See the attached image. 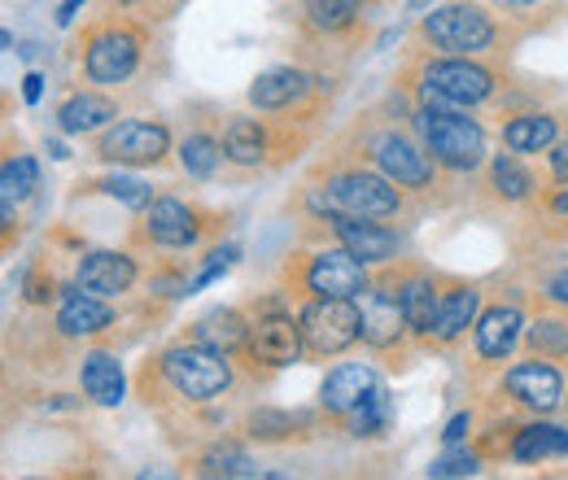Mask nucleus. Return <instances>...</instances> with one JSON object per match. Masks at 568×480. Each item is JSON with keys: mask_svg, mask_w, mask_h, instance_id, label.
<instances>
[{"mask_svg": "<svg viewBox=\"0 0 568 480\" xmlns=\"http://www.w3.org/2000/svg\"><path fill=\"white\" fill-rule=\"evenodd\" d=\"M0 49H9V31H0Z\"/></svg>", "mask_w": 568, "mask_h": 480, "instance_id": "obj_48", "label": "nucleus"}, {"mask_svg": "<svg viewBox=\"0 0 568 480\" xmlns=\"http://www.w3.org/2000/svg\"><path fill=\"white\" fill-rule=\"evenodd\" d=\"M425 40L442 53H481L495 44V22L477 4H442L425 18Z\"/></svg>", "mask_w": 568, "mask_h": 480, "instance_id": "obj_4", "label": "nucleus"}, {"mask_svg": "<svg viewBox=\"0 0 568 480\" xmlns=\"http://www.w3.org/2000/svg\"><path fill=\"white\" fill-rule=\"evenodd\" d=\"M529 345L538 354H547V358H560V354H568V328L560 319H538L529 328Z\"/></svg>", "mask_w": 568, "mask_h": 480, "instance_id": "obj_35", "label": "nucleus"}, {"mask_svg": "<svg viewBox=\"0 0 568 480\" xmlns=\"http://www.w3.org/2000/svg\"><path fill=\"white\" fill-rule=\"evenodd\" d=\"M123 4H132V0H123Z\"/></svg>", "mask_w": 568, "mask_h": 480, "instance_id": "obj_49", "label": "nucleus"}, {"mask_svg": "<svg viewBox=\"0 0 568 480\" xmlns=\"http://www.w3.org/2000/svg\"><path fill=\"white\" fill-rule=\"evenodd\" d=\"M297 328H302L306 349H315V354L328 358V354L351 349L363 337V315H358L355 297H315L302 310Z\"/></svg>", "mask_w": 568, "mask_h": 480, "instance_id": "obj_3", "label": "nucleus"}, {"mask_svg": "<svg viewBox=\"0 0 568 480\" xmlns=\"http://www.w3.org/2000/svg\"><path fill=\"white\" fill-rule=\"evenodd\" d=\"M114 324V310L97 297V293H83V284L79 288H67V302H62V310H58V328L67 333V337H92V333H101V328H110Z\"/></svg>", "mask_w": 568, "mask_h": 480, "instance_id": "obj_17", "label": "nucleus"}, {"mask_svg": "<svg viewBox=\"0 0 568 480\" xmlns=\"http://www.w3.org/2000/svg\"><path fill=\"white\" fill-rule=\"evenodd\" d=\"M477 306H481V293H477V288H455V293H446V297H442V310H437L433 333H437L442 341H455L464 328H473Z\"/></svg>", "mask_w": 568, "mask_h": 480, "instance_id": "obj_22", "label": "nucleus"}, {"mask_svg": "<svg viewBox=\"0 0 568 480\" xmlns=\"http://www.w3.org/2000/svg\"><path fill=\"white\" fill-rule=\"evenodd\" d=\"M236 258H241V249H236V245H223V249H214L211 263H206V272L197 275V279H193L189 288H193V293H197V288H206V284H211V279H219V275L227 272V267H232Z\"/></svg>", "mask_w": 568, "mask_h": 480, "instance_id": "obj_38", "label": "nucleus"}, {"mask_svg": "<svg viewBox=\"0 0 568 480\" xmlns=\"http://www.w3.org/2000/svg\"><path fill=\"white\" fill-rule=\"evenodd\" d=\"M132 279H136V263H132L128 254H110V249H101V254H88V258L79 263V284H83L88 293H97V297L128 293Z\"/></svg>", "mask_w": 568, "mask_h": 480, "instance_id": "obj_16", "label": "nucleus"}, {"mask_svg": "<svg viewBox=\"0 0 568 480\" xmlns=\"http://www.w3.org/2000/svg\"><path fill=\"white\" fill-rule=\"evenodd\" d=\"M250 337V328H245V319L236 315V310H211L197 328H193V341L211 345L219 354H232L236 345H245Z\"/></svg>", "mask_w": 568, "mask_h": 480, "instance_id": "obj_25", "label": "nucleus"}, {"mask_svg": "<svg viewBox=\"0 0 568 480\" xmlns=\"http://www.w3.org/2000/svg\"><path fill=\"white\" fill-rule=\"evenodd\" d=\"M162 371H166V380H171L184 398H193V402H211V398H219V394L232 385V371H227L223 354L202 341L166 349V354H162Z\"/></svg>", "mask_w": 568, "mask_h": 480, "instance_id": "obj_2", "label": "nucleus"}, {"mask_svg": "<svg viewBox=\"0 0 568 480\" xmlns=\"http://www.w3.org/2000/svg\"><path fill=\"white\" fill-rule=\"evenodd\" d=\"M556 210H565V214H568V193L560 197V202H556Z\"/></svg>", "mask_w": 568, "mask_h": 480, "instance_id": "obj_47", "label": "nucleus"}, {"mask_svg": "<svg viewBox=\"0 0 568 480\" xmlns=\"http://www.w3.org/2000/svg\"><path fill=\"white\" fill-rule=\"evenodd\" d=\"M328 197H333V210L358 214V218H389V214H398V188H389V180L367 175V171H351V175L333 180Z\"/></svg>", "mask_w": 568, "mask_h": 480, "instance_id": "obj_6", "label": "nucleus"}, {"mask_svg": "<svg viewBox=\"0 0 568 480\" xmlns=\"http://www.w3.org/2000/svg\"><path fill=\"white\" fill-rule=\"evenodd\" d=\"M442 437H446V441H450V446H459V441H464V437H468V415H455V419H450V423H446V432H442Z\"/></svg>", "mask_w": 568, "mask_h": 480, "instance_id": "obj_40", "label": "nucleus"}, {"mask_svg": "<svg viewBox=\"0 0 568 480\" xmlns=\"http://www.w3.org/2000/svg\"><path fill=\"white\" fill-rule=\"evenodd\" d=\"M171 149V132L162 123H119L101 136V157L119 166H149Z\"/></svg>", "mask_w": 568, "mask_h": 480, "instance_id": "obj_7", "label": "nucleus"}, {"mask_svg": "<svg viewBox=\"0 0 568 480\" xmlns=\"http://www.w3.org/2000/svg\"><path fill=\"white\" fill-rule=\"evenodd\" d=\"M511 455L520 463H538V459H551V455H568V432L556 428V423H529V428H520Z\"/></svg>", "mask_w": 568, "mask_h": 480, "instance_id": "obj_24", "label": "nucleus"}, {"mask_svg": "<svg viewBox=\"0 0 568 480\" xmlns=\"http://www.w3.org/2000/svg\"><path fill=\"white\" fill-rule=\"evenodd\" d=\"M9 232V214H4V206H0V236Z\"/></svg>", "mask_w": 568, "mask_h": 480, "instance_id": "obj_45", "label": "nucleus"}, {"mask_svg": "<svg viewBox=\"0 0 568 480\" xmlns=\"http://www.w3.org/2000/svg\"><path fill=\"white\" fill-rule=\"evenodd\" d=\"M551 297H556L560 306H568V275H556V279H551Z\"/></svg>", "mask_w": 568, "mask_h": 480, "instance_id": "obj_43", "label": "nucleus"}, {"mask_svg": "<svg viewBox=\"0 0 568 480\" xmlns=\"http://www.w3.org/2000/svg\"><path fill=\"white\" fill-rule=\"evenodd\" d=\"M180 162H184L189 175L211 180L214 166H219V144H214L211 136H189L184 144H180Z\"/></svg>", "mask_w": 568, "mask_h": 480, "instance_id": "obj_32", "label": "nucleus"}, {"mask_svg": "<svg viewBox=\"0 0 568 480\" xmlns=\"http://www.w3.org/2000/svg\"><path fill=\"white\" fill-rule=\"evenodd\" d=\"M22 83H27V88H22V96H27V105H36V101H40V92H44V79H40V74H27Z\"/></svg>", "mask_w": 568, "mask_h": 480, "instance_id": "obj_41", "label": "nucleus"}, {"mask_svg": "<svg viewBox=\"0 0 568 480\" xmlns=\"http://www.w3.org/2000/svg\"><path fill=\"white\" fill-rule=\"evenodd\" d=\"M503 385H507V394H511L516 402H525V407H534V411H551V407H560V398H565L560 371H556L551 362H542V358L511 367Z\"/></svg>", "mask_w": 568, "mask_h": 480, "instance_id": "obj_11", "label": "nucleus"}, {"mask_svg": "<svg viewBox=\"0 0 568 480\" xmlns=\"http://www.w3.org/2000/svg\"><path fill=\"white\" fill-rule=\"evenodd\" d=\"M250 354H254V362H267V367H288V362H297V354H302V328L288 319V315H263L254 328H250Z\"/></svg>", "mask_w": 568, "mask_h": 480, "instance_id": "obj_9", "label": "nucleus"}, {"mask_svg": "<svg viewBox=\"0 0 568 480\" xmlns=\"http://www.w3.org/2000/svg\"><path fill=\"white\" fill-rule=\"evenodd\" d=\"M477 472H481V459H477V455H468V450L442 455V459L428 468V477H477Z\"/></svg>", "mask_w": 568, "mask_h": 480, "instance_id": "obj_37", "label": "nucleus"}, {"mask_svg": "<svg viewBox=\"0 0 568 480\" xmlns=\"http://www.w3.org/2000/svg\"><path fill=\"white\" fill-rule=\"evenodd\" d=\"M263 149H267V136L254 119H236L223 136V157H232L236 166H254L263 157Z\"/></svg>", "mask_w": 568, "mask_h": 480, "instance_id": "obj_28", "label": "nucleus"}, {"mask_svg": "<svg viewBox=\"0 0 568 480\" xmlns=\"http://www.w3.org/2000/svg\"><path fill=\"white\" fill-rule=\"evenodd\" d=\"M306 74L302 70H288V67H276L267 70V74H258L254 79V88H250V101L258 105V110H288L293 101H302L306 96Z\"/></svg>", "mask_w": 568, "mask_h": 480, "instance_id": "obj_19", "label": "nucleus"}, {"mask_svg": "<svg viewBox=\"0 0 568 480\" xmlns=\"http://www.w3.org/2000/svg\"><path fill=\"white\" fill-rule=\"evenodd\" d=\"M381 380H376V371L372 367H363V362H346V367H337V371H328V380H324V389H320V402H324V411L333 415H351L376 389Z\"/></svg>", "mask_w": 568, "mask_h": 480, "instance_id": "obj_15", "label": "nucleus"}, {"mask_svg": "<svg viewBox=\"0 0 568 480\" xmlns=\"http://www.w3.org/2000/svg\"><path fill=\"white\" fill-rule=\"evenodd\" d=\"M551 166H556V180L568 184V144H560V149L551 153Z\"/></svg>", "mask_w": 568, "mask_h": 480, "instance_id": "obj_42", "label": "nucleus"}, {"mask_svg": "<svg viewBox=\"0 0 568 480\" xmlns=\"http://www.w3.org/2000/svg\"><path fill=\"white\" fill-rule=\"evenodd\" d=\"M110 119H114V105H110L105 96H92V92L71 96V101L62 105V114H58V123H62V132H67V136L97 132V127H105Z\"/></svg>", "mask_w": 568, "mask_h": 480, "instance_id": "obj_23", "label": "nucleus"}, {"mask_svg": "<svg viewBox=\"0 0 568 480\" xmlns=\"http://www.w3.org/2000/svg\"><path fill=\"white\" fill-rule=\"evenodd\" d=\"M149 236L158 245H166V249H184V245L197 241V218H193V210L184 206V202L162 197V202L149 206Z\"/></svg>", "mask_w": 568, "mask_h": 480, "instance_id": "obj_18", "label": "nucleus"}, {"mask_svg": "<svg viewBox=\"0 0 568 480\" xmlns=\"http://www.w3.org/2000/svg\"><path fill=\"white\" fill-rule=\"evenodd\" d=\"M516 341H520V310L516 306H495L477 319V354L481 358H507Z\"/></svg>", "mask_w": 568, "mask_h": 480, "instance_id": "obj_20", "label": "nucleus"}, {"mask_svg": "<svg viewBox=\"0 0 568 480\" xmlns=\"http://www.w3.org/2000/svg\"><path fill=\"white\" fill-rule=\"evenodd\" d=\"M495 92V74L477 62H464V58H446V62H433L425 70V83H420V96L425 105H473V101H486Z\"/></svg>", "mask_w": 568, "mask_h": 480, "instance_id": "obj_5", "label": "nucleus"}, {"mask_svg": "<svg viewBox=\"0 0 568 480\" xmlns=\"http://www.w3.org/2000/svg\"><path fill=\"white\" fill-rule=\"evenodd\" d=\"M202 472L206 477H263L258 472V463L250 459V455H241V450H214V455H206V463H202Z\"/></svg>", "mask_w": 568, "mask_h": 480, "instance_id": "obj_34", "label": "nucleus"}, {"mask_svg": "<svg viewBox=\"0 0 568 480\" xmlns=\"http://www.w3.org/2000/svg\"><path fill=\"white\" fill-rule=\"evenodd\" d=\"M437 310H442V297L433 293L428 279H412V284L403 288V315H407V328H412V333H433Z\"/></svg>", "mask_w": 568, "mask_h": 480, "instance_id": "obj_27", "label": "nucleus"}, {"mask_svg": "<svg viewBox=\"0 0 568 480\" xmlns=\"http://www.w3.org/2000/svg\"><path fill=\"white\" fill-rule=\"evenodd\" d=\"M503 144L511 153H542L556 144V119L547 114H529V119H516L503 127Z\"/></svg>", "mask_w": 568, "mask_h": 480, "instance_id": "obj_26", "label": "nucleus"}, {"mask_svg": "<svg viewBox=\"0 0 568 480\" xmlns=\"http://www.w3.org/2000/svg\"><path fill=\"white\" fill-rule=\"evenodd\" d=\"M333 227H337L342 245H346V249L355 254L363 267H367V263H389V258L398 254V236H394L389 227H381L376 218H358V214H337V218H333Z\"/></svg>", "mask_w": 568, "mask_h": 480, "instance_id": "obj_12", "label": "nucleus"}, {"mask_svg": "<svg viewBox=\"0 0 568 480\" xmlns=\"http://www.w3.org/2000/svg\"><path fill=\"white\" fill-rule=\"evenodd\" d=\"M101 188H105L114 202H123L128 210L153 206V193H149V184H141V180H128V175H110V180H101Z\"/></svg>", "mask_w": 568, "mask_h": 480, "instance_id": "obj_36", "label": "nucleus"}, {"mask_svg": "<svg viewBox=\"0 0 568 480\" xmlns=\"http://www.w3.org/2000/svg\"><path fill=\"white\" fill-rule=\"evenodd\" d=\"M358 315H363V337L372 345H394L407 328L403 293H389V288H367V302Z\"/></svg>", "mask_w": 568, "mask_h": 480, "instance_id": "obj_14", "label": "nucleus"}, {"mask_svg": "<svg viewBox=\"0 0 568 480\" xmlns=\"http://www.w3.org/2000/svg\"><path fill=\"white\" fill-rule=\"evenodd\" d=\"M36 184H40L36 157H13V162H4V166H0V206L27 202V197L36 193Z\"/></svg>", "mask_w": 568, "mask_h": 480, "instance_id": "obj_29", "label": "nucleus"}, {"mask_svg": "<svg viewBox=\"0 0 568 480\" xmlns=\"http://www.w3.org/2000/svg\"><path fill=\"white\" fill-rule=\"evenodd\" d=\"M250 428H254V437H284L293 428V419L281 411H258L250 419Z\"/></svg>", "mask_w": 568, "mask_h": 480, "instance_id": "obj_39", "label": "nucleus"}, {"mask_svg": "<svg viewBox=\"0 0 568 480\" xmlns=\"http://www.w3.org/2000/svg\"><path fill=\"white\" fill-rule=\"evenodd\" d=\"M503 9H525V4H538V0H495Z\"/></svg>", "mask_w": 568, "mask_h": 480, "instance_id": "obj_44", "label": "nucleus"}, {"mask_svg": "<svg viewBox=\"0 0 568 480\" xmlns=\"http://www.w3.org/2000/svg\"><path fill=\"white\" fill-rule=\"evenodd\" d=\"M425 4H433V0H412V13H420Z\"/></svg>", "mask_w": 568, "mask_h": 480, "instance_id": "obj_46", "label": "nucleus"}, {"mask_svg": "<svg viewBox=\"0 0 568 480\" xmlns=\"http://www.w3.org/2000/svg\"><path fill=\"white\" fill-rule=\"evenodd\" d=\"M351 428H355V437H376L389 428V394L381 385L351 411Z\"/></svg>", "mask_w": 568, "mask_h": 480, "instance_id": "obj_30", "label": "nucleus"}, {"mask_svg": "<svg viewBox=\"0 0 568 480\" xmlns=\"http://www.w3.org/2000/svg\"><path fill=\"white\" fill-rule=\"evenodd\" d=\"M306 284H311L315 297H355L367 288V275H363V263L342 245V249H328L311 263Z\"/></svg>", "mask_w": 568, "mask_h": 480, "instance_id": "obj_10", "label": "nucleus"}, {"mask_svg": "<svg viewBox=\"0 0 568 480\" xmlns=\"http://www.w3.org/2000/svg\"><path fill=\"white\" fill-rule=\"evenodd\" d=\"M123 389H128V380H123V367H119L114 354H88L83 358V394L92 402L119 407L123 402Z\"/></svg>", "mask_w": 568, "mask_h": 480, "instance_id": "obj_21", "label": "nucleus"}, {"mask_svg": "<svg viewBox=\"0 0 568 480\" xmlns=\"http://www.w3.org/2000/svg\"><path fill=\"white\" fill-rule=\"evenodd\" d=\"M302 4H306L311 27H320V31H342V27L355 22L363 0H302Z\"/></svg>", "mask_w": 568, "mask_h": 480, "instance_id": "obj_31", "label": "nucleus"}, {"mask_svg": "<svg viewBox=\"0 0 568 480\" xmlns=\"http://www.w3.org/2000/svg\"><path fill=\"white\" fill-rule=\"evenodd\" d=\"M416 123H420V136H425L428 153L442 166H450V171H473L486 157V132L473 119L455 114L450 105L446 110L442 105H425Z\"/></svg>", "mask_w": 568, "mask_h": 480, "instance_id": "obj_1", "label": "nucleus"}, {"mask_svg": "<svg viewBox=\"0 0 568 480\" xmlns=\"http://www.w3.org/2000/svg\"><path fill=\"white\" fill-rule=\"evenodd\" d=\"M376 162H381V171H385L394 184H403V188H425L428 180H433L428 157L407 136L381 140V144H376Z\"/></svg>", "mask_w": 568, "mask_h": 480, "instance_id": "obj_13", "label": "nucleus"}, {"mask_svg": "<svg viewBox=\"0 0 568 480\" xmlns=\"http://www.w3.org/2000/svg\"><path fill=\"white\" fill-rule=\"evenodd\" d=\"M495 188L503 197H511V202H520V197H529V188H534V180H529V171L511 157V153H503L495 157Z\"/></svg>", "mask_w": 568, "mask_h": 480, "instance_id": "obj_33", "label": "nucleus"}, {"mask_svg": "<svg viewBox=\"0 0 568 480\" xmlns=\"http://www.w3.org/2000/svg\"><path fill=\"white\" fill-rule=\"evenodd\" d=\"M141 62V40L132 31H105L92 40L88 58H83V70L92 83H123Z\"/></svg>", "mask_w": 568, "mask_h": 480, "instance_id": "obj_8", "label": "nucleus"}]
</instances>
